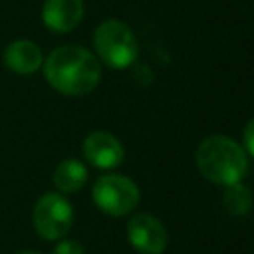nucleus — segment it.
Masks as SVG:
<instances>
[{
  "label": "nucleus",
  "instance_id": "1",
  "mask_svg": "<svg viewBox=\"0 0 254 254\" xmlns=\"http://www.w3.org/2000/svg\"><path fill=\"white\" fill-rule=\"evenodd\" d=\"M42 64L48 83L56 91L71 97L93 91L101 77L99 60L79 46L56 48Z\"/></svg>",
  "mask_w": 254,
  "mask_h": 254
},
{
  "label": "nucleus",
  "instance_id": "2",
  "mask_svg": "<svg viewBox=\"0 0 254 254\" xmlns=\"http://www.w3.org/2000/svg\"><path fill=\"white\" fill-rule=\"evenodd\" d=\"M196 167L200 175L214 185L242 183L248 173V155L230 137L210 135L196 149Z\"/></svg>",
  "mask_w": 254,
  "mask_h": 254
},
{
  "label": "nucleus",
  "instance_id": "3",
  "mask_svg": "<svg viewBox=\"0 0 254 254\" xmlns=\"http://www.w3.org/2000/svg\"><path fill=\"white\" fill-rule=\"evenodd\" d=\"M93 48L103 64L113 69L129 67L139 56V42L133 30L119 20H105L93 34Z\"/></svg>",
  "mask_w": 254,
  "mask_h": 254
},
{
  "label": "nucleus",
  "instance_id": "4",
  "mask_svg": "<svg viewBox=\"0 0 254 254\" xmlns=\"http://www.w3.org/2000/svg\"><path fill=\"white\" fill-rule=\"evenodd\" d=\"M139 187L123 175H101L93 189L91 198L95 206L109 216H125L139 204Z\"/></svg>",
  "mask_w": 254,
  "mask_h": 254
},
{
  "label": "nucleus",
  "instance_id": "5",
  "mask_svg": "<svg viewBox=\"0 0 254 254\" xmlns=\"http://www.w3.org/2000/svg\"><path fill=\"white\" fill-rule=\"evenodd\" d=\"M32 224L40 238L62 240L73 224V208L62 192H46L34 204Z\"/></svg>",
  "mask_w": 254,
  "mask_h": 254
},
{
  "label": "nucleus",
  "instance_id": "6",
  "mask_svg": "<svg viewBox=\"0 0 254 254\" xmlns=\"http://www.w3.org/2000/svg\"><path fill=\"white\" fill-rule=\"evenodd\" d=\"M127 240L139 254H163L169 244V234L157 216L141 212L129 218Z\"/></svg>",
  "mask_w": 254,
  "mask_h": 254
},
{
  "label": "nucleus",
  "instance_id": "7",
  "mask_svg": "<svg viewBox=\"0 0 254 254\" xmlns=\"http://www.w3.org/2000/svg\"><path fill=\"white\" fill-rule=\"evenodd\" d=\"M83 157L97 169H115L125 159L121 141L107 131H93L83 141Z\"/></svg>",
  "mask_w": 254,
  "mask_h": 254
},
{
  "label": "nucleus",
  "instance_id": "8",
  "mask_svg": "<svg viewBox=\"0 0 254 254\" xmlns=\"http://www.w3.org/2000/svg\"><path fill=\"white\" fill-rule=\"evenodd\" d=\"M83 16L81 0H46L42 6V20L46 28L56 34L71 32Z\"/></svg>",
  "mask_w": 254,
  "mask_h": 254
},
{
  "label": "nucleus",
  "instance_id": "9",
  "mask_svg": "<svg viewBox=\"0 0 254 254\" xmlns=\"http://www.w3.org/2000/svg\"><path fill=\"white\" fill-rule=\"evenodd\" d=\"M4 64L10 71L28 75L42 65V50L30 40H16L6 46Z\"/></svg>",
  "mask_w": 254,
  "mask_h": 254
},
{
  "label": "nucleus",
  "instance_id": "10",
  "mask_svg": "<svg viewBox=\"0 0 254 254\" xmlns=\"http://www.w3.org/2000/svg\"><path fill=\"white\" fill-rule=\"evenodd\" d=\"M85 183H87V169L77 159H65L54 171V185L62 194L77 192Z\"/></svg>",
  "mask_w": 254,
  "mask_h": 254
},
{
  "label": "nucleus",
  "instance_id": "11",
  "mask_svg": "<svg viewBox=\"0 0 254 254\" xmlns=\"http://www.w3.org/2000/svg\"><path fill=\"white\" fill-rule=\"evenodd\" d=\"M222 204H224V208H226L228 214H232V216H244L252 208V192L242 183L226 185L224 187V192H222Z\"/></svg>",
  "mask_w": 254,
  "mask_h": 254
},
{
  "label": "nucleus",
  "instance_id": "12",
  "mask_svg": "<svg viewBox=\"0 0 254 254\" xmlns=\"http://www.w3.org/2000/svg\"><path fill=\"white\" fill-rule=\"evenodd\" d=\"M58 244L52 248V254H85L83 246L77 240H69V238H62L56 240Z\"/></svg>",
  "mask_w": 254,
  "mask_h": 254
},
{
  "label": "nucleus",
  "instance_id": "13",
  "mask_svg": "<svg viewBox=\"0 0 254 254\" xmlns=\"http://www.w3.org/2000/svg\"><path fill=\"white\" fill-rule=\"evenodd\" d=\"M254 123L252 121H248L246 123V129H244V153L248 155V157H252L254 155V141H252V127Z\"/></svg>",
  "mask_w": 254,
  "mask_h": 254
},
{
  "label": "nucleus",
  "instance_id": "14",
  "mask_svg": "<svg viewBox=\"0 0 254 254\" xmlns=\"http://www.w3.org/2000/svg\"><path fill=\"white\" fill-rule=\"evenodd\" d=\"M18 254H42V252H36V250H24V252H18Z\"/></svg>",
  "mask_w": 254,
  "mask_h": 254
}]
</instances>
